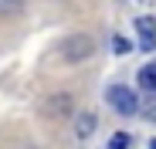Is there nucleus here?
Returning <instances> with one entry per match:
<instances>
[{"mask_svg":"<svg viewBox=\"0 0 156 149\" xmlns=\"http://www.w3.org/2000/svg\"><path fill=\"white\" fill-rule=\"evenodd\" d=\"M92 129H95V115H92V112L75 115V132H78V139H88V136H92Z\"/></svg>","mask_w":156,"mask_h":149,"instance_id":"20e7f679","label":"nucleus"},{"mask_svg":"<svg viewBox=\"0 0 156 149\" xmlns=\"http://www.w3.org/2000/svg\"><path fill=\"white\" fill-rule=\"evenodd\" d=\"M139 88L156 92V61H153V64H146V68L139 71Z\"/></svg>","mask_w":156,"mask_h":149,"instance_id":"39448f33","label":"nucleus"},{"mask_svg":"<svg viewBox=\"0 0 156 149\" xmlns=\"http://www.w3.org/2000/svg\"><path fill=\"white\" fill-rule=\"evenodd\" d=\"M146 119H149V122H156V102H153V105L146 109Z\"/></svg>","mask_w":156,"mask_h":149,"instance_id":"6e6552de","label":"nucleus"},{"mask_svg":"<svg viewBox=\"0 0 156 149\" xmlns=\"http://www.w3.org/2000/svg\"><path fill=\"white\" fill-rule=\"evenodd\" d=\"M112 51H115V54H126V51H129V41H126V37H115V41H112Z\"/></svg>","mask_w":156,"mask_h":149,"instance_id":"0eeeda50","label":"nucleus"},{"mask_svg":"<svg viewBox=\"0 0 156 149\" xmlns=\"http://www.w3.org/2000/svg\"><path fill=\"white\" fill-rule=\"evenodd\" d=\"M149 149H156V139H153V142H149Z\"/></svg>","mask_w":156,"mask_h":149,"instance_id":"1a4fd4ad","label":"nucleus"},{"mask_svg":"<svg viewBox=\"0 0 156 149\" xmlns=\"http://www.w3.org/2000/svg\"><path fill=\"white\" fill-rule=\"evenodd\" d=\"M136 31L143 34V51L156 47V17H136Z\"/></svg>","mask_w":156,"mask_h":149,"instance_id":"7ed1b4c3","label":"nucleus"},{"mask_svg":"<svg viewBox=\"0 0 156 149\" xmlns=\"http://www.w3.org/2000/svg\"><path fill=\"white\" fill-rule=\"evenodd\" d=\"M109 105H112L119 115H136V112H139V98H136L133 88L112 85V88H109Z\"/></svg>","mask_w":156,"mask_h":149,"instance_id":"f03ea898","label":"nucleus"},{"mask_svg":"<svg viewBox=\"0 0 156 149\" xmlns=\"http://www.w3.org/2000/svg\"><path fill=\"white\" fill-rule=\"evenodd\" d=\"M129 146H133V136H126V132H115L109 139V149H129Z\"/></svg>","mask_w":156,"mask_h":149,"instance_id":"423d86ee","label":"nucleus"},{"mask_svg":"<svg viewBox=\"0 0 156 149\" xmlns=\"http://www.w3.org/2000/svg\"><path fill=\"white\" fill-rule=\"evenodd\" d=\"M92 51H95V41H92L88 34H71V37H65V41H61V47H58L61 61H71V64L88 61V58H92Z\"/></svg>","mask_w":156,"mask_h":149,"instance_id":"f257e3e1","label":"nucleus"}]
</instances>
